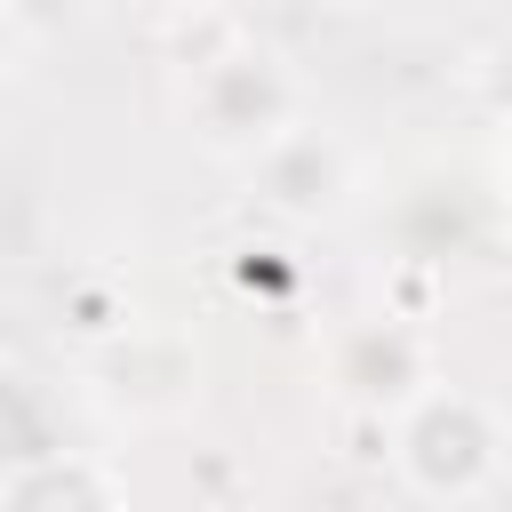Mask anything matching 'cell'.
Wrapping results in <instances>:
<instances>
[{
	"label": "cell",
	"instance_id": "cell-1",
	"mask_svg": "<svg viewBox=\"0 0 512 512\" xmlns=\"http://www.w3.org/2000/svg\"><path fill=\"white\" fill-rule=\"evenodd\" d=\"M184 112H192V136L208 152H232V160H256L264 144H280L296 128V72L280 48L232 32L224 48L192 56V88H184Z\"/></svg>",
	"mask_w": 512,
	"mask_h": 512
},
{
	"label": "cell",
	"instance_id": "cell-3",
	"mask_svg": "<svg viewBox=\"0 0 512 512\" xmlns=\"http://www.w3.org/2000/svg\"><path fill=\"white\" fill-rule=\"evenodd\" d=\"M248 168H256L264 200L288 208V216H328V208H344V192H352V152H344L328 128H312V120H296V128H288L280 144H264Z\"/></svg>",
	"mask_w": 512,
	"mask_h": 512
},
{
	"label": "cell",
	"instance_id": "cell-2",
	"mask_svg": "<svg viewBox=\"0 0 512 512\" xmlns=\"http://www.w3.org/2000/svg\"><path fill=\"white\" fill-rule=\"evenodd\" d=\"M392 456L400 472L432 496V504H472L504 448H496V416L472 400V392H448V384H424L400 416H392Z\"/></svg>",
	"mask_w": 512,
	"mask_h": 512
},
{
	"label": "cell",
	"instance_id": "cell-6",
	"mask_svg": "<svg viewBox=\"0 0 512 512\" xmlns=\"http://www.w3.org/2000/svg\"><path fill=\"white\" fill-rule=\"evenodd\" d=\"M16 48H24V24H16V16H8V8H0V72H8V64H16Z\"/></svg>",
	"mask_w": 512,
	"mask_h": 512
},
{
	"label": "cell",
	"instance_id": "cell-5",
	"mask_svg": "<svg viewBox=\"0 0 512 512\" xmlns=\"http://www.w3.org/2000/svg\"><path fill=\"white\" fill-rule=\"evenodd\" d=\"M344 384L368 400V408H408L416 392H424V352H416V336H400L392 320L384 328H360L352 336V360H344Z\"/></svg>",
	"mask_w": 512,
	"mask_h": 512
},
{
	"label": "cell",
	"instance_id": "cell-4",
	"mask_svg": "<svg viewBox=\"0 0 512 512\" xmlns=\"http://www.w3.org/2000/svg\"><path fill=\"white\" fill-rule=\"evenodd\" d=\"M0 512H120L112 480L80 456H40L0 480Z\"/></svg>",
	"mask_w": 512,
	"mask_h": 512
}]
</instances>
